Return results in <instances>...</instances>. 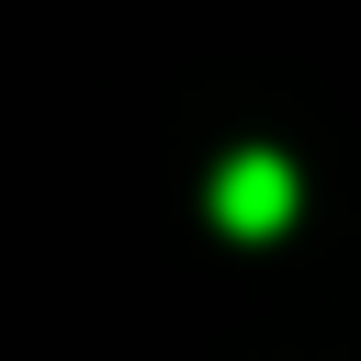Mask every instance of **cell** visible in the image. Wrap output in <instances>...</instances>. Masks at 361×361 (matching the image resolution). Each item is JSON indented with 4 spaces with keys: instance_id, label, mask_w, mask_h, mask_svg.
<instances>
[{
    "instance_id": "obj_1",
    "label": "cell",
    "mask_w": 361,
    "mask_h": 361,
    "mask_svg": "<svg viewBox=\"0 0 361 361\" xmlns=\"http://www.w3.org/2000/svg\"><path fill=\"white\" fill-rule=\"evenodd\" d=\"M282 203H293V180H282L271 158H248V169L226 180V214H237V237H259V226H282Z\"/></svg>"
}]
</instances>
